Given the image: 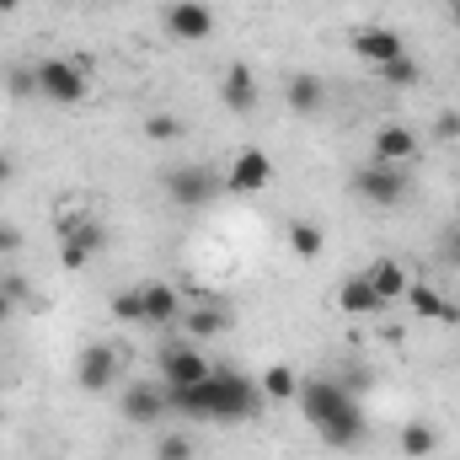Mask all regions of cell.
<instances>
[{"label":"cell","instance_id":"cell-1","mask_svg":"<svg viewBox=\"0 0 460 460\" xmlns=\"http://www.w3.org/2000/svg\"><path fill=\"white\" fill-rule=\"evenodd\" d=\"M300 412H305V423L332 445V450H358L364 445V412H358V396L338 385V380H305L300 385Z\"/></svg>","mask_w":460,"mask_h":460},{"label":"cell","instance_id":"cell-2","mask_svg":"<svg viewBox=\"0 0 460 460\" xmlns=\"http://www.w3.org/2000/svg\"><path fill=\"white\" fill-rule=\"evenodd\" d=\"M32 75H38V97L43 102H59V108H81L86 92H92L86 54H75V59H38Z\"/></svg>","mask_w":460,"mask_h":460},{"label":"cell","instance_id":"cell-3","mask_svg":"<svg viewBox=\"0 0 460 460\" xmlns=\"http://www.w3.org/2000/svg\"><path fill=\"white\" fill-rule=\"evenodd\" d=\"M209 391H215V402H209V418H220V423H241V418H257L262 412V385L257 380H246V375H235V369H220V375H209Z\"/></svg>","mask_w":460,"mask_h":460},{"label":"cell","instance_id":"cell-4","mask_svg":"<svg viewBox=\"0 0 460 460\" xmlns=\"http://www.w3.org/2000/svg\"><path fill=\"white\" fill-rule=\"evenodd\" d=\"M59 262L70 268V273H81L102 246H108V230L97 226L92 215H81V209H70V215H59Z\"/></svg>","mask_w":460,"mask_h":460},{"label":"cell","instance_id":"cell-5","mask_svg":"<svg viewBox=\"0 0 460 460\" xmlns=\"http://www.w3.org/2000/svg\"><path fill=\"white\" fill-rule=\"evenodd\" d=\"M353 193H358L364 204H375V209H396V204H407L412 177H407V166L369 161V166H358V172H353Z\"/></svg>","mask_w":460,"mask_h":460},{"label":"cell","instance_id":"cell-6","mask_svg":"<svg viewBox=\"0 0 460 460\" xmlns=\"http://www.w3.org/2000/svg\"><path fill=\"white\" fill-rule=\"evenodd\" d=\"M166 32L182 38V43H204L215 32V11L204 0H172L166 5Z\"/></svg>","mask_w":460,"mask_h":460},{"label":"cell","instance_id":"cell-7","mask_svg":"<svg viewBox=\"0 0 460 460\" xmlns=\"http://www.w3.org/2000/svg\"><path fill=\"white\" fill-rule=\"evenodd\" d=\"M348 49H353L358 59H369L375 70L407 54V43H402V32H391V27H353V32H348Z\"/></svg>","mask_w":460,"mask_h":460},{"label":"cell","instance_id":"cell-8","mask_svg":"<svg viewBox=\"0 0 460 460\" xmlns=\"http://www.w3.org/2000/svg\"><path fill=\"white\" fill-rule=\"evenodd\" d=\"M75 380H81V391L102 396V391H108V385L118 380V353H113L108 343L81 348V358H75Z\"/></svg>","mask_w":460,"mask_h":460},{"label":"cell","instance_id":"cell-9","mask_svg":"<svg viewBox=\"0 0 460 460\" xmlns=\"http://www.w3.org/2000/svg\"><path fill=\"white\" fill-rule=\"evenodd\" d=\"M268 182H273V161H268V150H257V145H246L226 172L230 193H257V188H268Z\"/></svg>","mask_w":460,"mask_h":460},{"label":"cell","instance_id":"cell-10","mask_svg":"<svg viewBox=\"0 0 460 460\" xmlns=\"http://www.w3.org/2000/svg\"><path fill=\"white\" fill-rule=\"evenodd\" d=\"M166 193H172V204H182V209H204L220 188H215V177H209L204 166H177V172L166 177Z\"/></svg>","mask_w":460,"mask_h":460},{"label":"cell","instance_id":"cell-11","mask_svg":"<svg viewBox=\"0 0 460 460\" xmlns=\"http://www.w3.org/2000/svg\"><path fill=\"white\" fill-rule=\"evenodd\" d=\"M161 369H166V385H199V380H209L215 369H209V358L199 353L193 343H177L161 353Z\"/></svg>","mask_w":460,"mask_h":460},{"label":"cell","instance_id":"cell-12","mask_svg":"<svg viewBox=\"0 0 460 460\" xmlns=\"http://www.w3.org/2000/svg\"><path fill=\"white\" fill-rule=\"evenodd\" d=\"M364 279L375 284V295L385 300V305H396V300H407V289H412V273L396 262V257H375L369 268H364Z\"/></svg>","mask_w":460,"mask_h":460},{"label":"cell","instance_id":"cell-13","mask_svg":"<svg viewBox=\"0 0 460 460\" xmlns=\"http://www.w3.org/2000/svg\"><path fill=\"white\" fill-rule=\"evenodd\" d=\"M284 102H289V113H300V118L322 113V108H327V81H322V75H311V70H300V75H289Z\"/></svg>","mask_w":460,"mask_h":460},{"label":"cell","instance_id":"cell-14","mask_svg":"<svg viewBox=\"0 0 460 460\" xmlns=\"http://www.w3.org/2000/svg\"><path fill=\"white\" fill-rule=\"evenodd\" d=\"M418 155V134L407 128V123H385L380 134H375V161H385V166H407Z\"/></svg>","mask_w":460,"mask_h":460},{"label":"cell","instance_id":"cell-15","mask_svg":"<svg viewBox=\"0 0 460 460\" xmlns=\"http://www.w3.org/2000/svg\"><path fill=\"white\" fill-rule=\"evenodd\" d=\"M338 305H343V316H380L385 311V300L375 295V284L364 273H353V279L338 284Z\"/></svg>","mask_w":460,"mask_h":460},{"label":"cell","instance_id":"cell-16","mask_svg":"<svg viewBox=\"0 0 460 460\" xmlns=\"http://www.w3.org/2000/svg\"><path fill=\"white\" fill-rule=\"evenodd\" d=\"M139 300H145V322L150 327H166L182 316V295L172 284H139Z\"/></svg>","mask_w":460,"mask_h":460},{"label":"cell","instance_id":"cell-17","mask_svg":"<svg viewBox=\"0 0 460 460\" xmlns=\"http://www.w3.org/2000/svg\"><path fill=\"white\" fill-rule=\"evenodd\" d=\"M407 305H412V316H423V322H460V305L456 300H445L439 289H429V284H412L407 289Z\"/></svg>","mask_w":460,"mask_h":460},{"label":"cell","instance_id":"cell-18","mask_svg":"<svg viewBox=\"0 0 460 460\" xmlns=\"http://www.w3.org/2000/svg\"><path fill=\"white\" fill-rule=\"evenodd\" d=\"M166 412V391H155V385H128L123 391V418L128 423H155Z\"/></svg>","mask_w":460,"mask_h":460},{"label":"cell","instance_id":"cell-19","mask_svg":"<svg viewBox=\"0 0 460 460\" xmlns=\"http://www.w3.org/2000/svg\"><path fill=\"white\" fill-rule=\"evenodd\" d=\"M230 322H235V316H230L226 305H188V316H182V327H188V338H193V343L220 338Z\"/></svg>","mask_w":460,"mask_h":460},{"label":"cell","instance_id":"cell-20","mask_svg":"<svg viewBox=\"0 0 460 460\" xmlns=\"http://www.w3.org/2000/svg\"><path fill=\"white\" fill-rule=\"evenodd\" d=\"M220 97H226L230 113H252V108H257V81H252V70H246V65H230V70H226Z\"/></svg>","mask_w":460,"mask_h":460},{"label":"cell","instance_id":"cell-21","mask_svg":"<svg viewBox=\"0 0 460 460\" xmlns=\"http://www.w3.org/2000/svg\"><path fill=\"white\" fill-rule=\"evenodd\" d=\"M434 450H439V429L434 423H407L402 429V456L407 460H429Z\"/></svg>","mask_w":460,"mask_h":460},{"label":"cell","instance_id":"cell-22","mask_svg":"<svg viewBox=\"0 0 460 460\" xmlns=\"http://www.w3.org/2000/svg\"><path fill=\"white\" fill-rule=\"evenodd\" d=\"M257 385H262V396H268V402H295V396H300V380H295V369H289V364H273Z\"/></svg>","mask_w":460,"mask_h":460},{"label":"cell","instance_id":"cell-23","mask_svg":"<svg viewBox=\"0 0 460 460\" xmlns=\"http://www.w3.org/2000/svg\"><path fill=\"white\" fill-rule=\"evenodd\" d=\"M289 246H295V257H305V262H316L322 257V230L311 226V220H289Z\"/></svg>","mask_w":460,"mask_h":460},{"label":"cell","instance_id":"cell-24","mask_svg":"<svg viewBox=\"0 0 460 460\" xmlns=\"http://www.w3.org/2000/svg\"><path fill=\"white\" fill-rule=\"evenodd\" d=\"M380 81H385V86H418V65H412V54L380 65Z\"/></svg>","mask_w":460,"mask_h":460},{"label":"cell","instance_id":"cell-25","mask_svg":"<svg viewBox=\"0 0 460 460\" xmlns=\"http://www.w3.org/2000/svg\"><path fill=\"white\" fill-rule=\"evenodd\" d=\"M182 134H188V123H182V118H166V113L145 118V139H182Z\"/></svg>","mask_w":460,"mask_h":460},{"label":"cell","instance_id":"cell-26","mask_svg":"<svg viewBox=\"0 0 460 460\" xmlns=\"http://www.w3.org/2000/svg\"><path fill=\"white\" fill-rule=\"evenodd\" d=\"M113 316H118V322H145V300H139V289L113 295Z\"/></svg>","mask_w":460,"mask_h":460},{"label":"cell","instance_id":"cell-27","mask_svg":"<svg viewBox=\"0 0 460 460\" xmlns=\"http://www.w3.org/2000/svg\"><path fill=\"white\" fill-rule=\"evenodd\" d=\"M155 460H193V445H188V434H166V439L155 445Z\"/></svg>","mask_w":460,"mask_h":460},{"label":"cell","instance_id":"cell-28","mask_svg":"<svg viewBox=\"0 0 460 460\" xmlns=\"http://www.w3.org/2000/svg\"><path fill=\"white\" fill-rule=\"evenodd\" d=\"M5 92H11L16 102H22V97H38V75H32V70H11V75H5Z\"/></svg>","mask_w":460,"mask_h":460},{"label":"cell","instance_id":"cell-29","mask_svg":"<svg viewBox=\"0 0 460 460\" xmlns=\"http://www.w3.org/2000/svg\"><path fill=\"white\" fill-rule=\"evenodd\" d=\"M439 262H445V268H460V226H450L439 235Z\"/></svg>","mask_w":460,"mask_h":460},{"label":"cell","instance_id":"cell-30","mask_svg":"<svg viewBox=\"0 0 460 460\" xmlns=\"http://www.w3.org/2000/svg\"><path fill=\"white\" fill-rule=\"evenodd\" d=\"M0 289H5V295H11V305H22V300H27V295H32V289H27V279H22V273H5V279H0Z\"/></svg>","mask_w":460,"mask_h":460},{"label":"cell","instance_id":"cell-31","mask_svg":"<svg viewBox=\"0 0 460 460\" xmlns=\"http://www.w3.org/2000/svg\"><path fill=\"white\" fill-rule=\"evenodd\" d=\"M434 134L439 139H460V113H439L434 118Z\"/></svg>","mask_w":460,"mask_h":460},{"label":"cell","instance_id":"cell-32","mask_svg":"<svg viewBox=\"0 0 460 460\" xmlns=\"http://www.w3.org/2000/svg\"><path fill=\"white\" fill-rule=\"evenodd\" d=\"M11 252H22V230L0 220V257H11Z\"/></svg>","mask_w":460,"mask_h":460},{"label":"cell","instance_id":"cell-33","mask_svg":"<svg viewBox=\"0 0 460 460\" xmlns=\"http://www.w3.org/2000/svg\"><path fill=\"white\" fill-rule=\"evenodd\" d=\"M11 177H16V161H11V155L0 150V182H11Z\"/></svg>","mask_w":460,"mask_h":460},{"label":"cell","instance_id":"cell-34","mask_svg":"<svg viewBox=\"0 0 460 460\" xmlns=\"http://www.w3.org/2000/svg\"><path fill=\"white\" fill-rule=\"evenodd\" d=\"M11 316H16V305H11V295H5V289H0V327H5V322H11Z\"/></svg>","mask_w":460,"mask_h":460},{"label":"cell","instance_id":"cell-35","mask_svg":"<svg viewBox=\"0 0 460 460\" xmlns=\"http://www.w3.org/2000/svg\"><path fill=\"white\" fill-rule=\"evenodd\" d=\"M16 5H22V0H0V16H5V11H16Z\"/></svg>","mask_w":460,"mask_h":460},{"label":"cell","instance_id":"cell-36","mask_svg":"<svg viewBox=\"0 0 460 460\" xmlns=\"http://www.w3.org/2000/svg\"><path fill=\"white\" fill-rule=\"evenodd\" d=\"M450 16H456V27H460V0H450Z\"/></svg>","mask_w":460,"mask_h":460},{"label":"cell","instance_id":"cell-37","mask_svg":"<svg viewBox=\"0 0 460 460\" xmlns=\"http://www.w3.org/2000/svg\"><path fill=\"white\" fill-rule=\"evenodd\" d=\"M75 5H86V0H75Z\"/></svg>","mask_w":460,"mask_h":460},{"label":"cell","instance_id":"cell-38","mask_svg":"<svg viewBox=\"0 0 460 460\" xmlns=\"http://www.w3.org/2000/svg\"><path fill=\"white\" fill-rule=\"evenodd\" d=\"M456 327H460V322H456Z\"/></svg>","mask_w":460,"mask_h":460}]
</instances>
